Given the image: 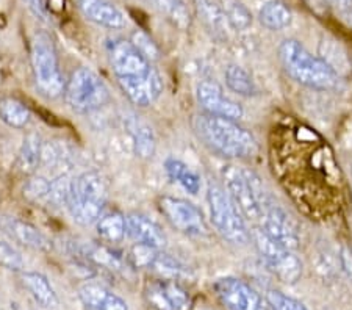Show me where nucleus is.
<instances>
[{
  "mask_svg": "<svg viewBox=\"0 0 352 310\" xmlns=\"http://www.w3.org/2000/svg\"><path fill=\"white\" fill-rule=\"evenodd\" d=\"M272 171L292 199L311 217H326L340 191V166L327 141L305 124L274 131Z\"/></svg>",
  "mask_w": 352,
  "mask_h": 310,
  "instance_id": "nucleus-1",
  "label": "nucleus"
},
{
  "mask_svg": "<svg viewBox=\"0 0 352 310\" xmlns=\"http://www.w3.org/2000/svg\"><path fill=\"white\" fill-rule=\"evenodd\" d=\"M192 126L207 148L227 159H248L257 152L252 135L235 121L201 115L195 118Z\"/></svg>",
  "mask_w": 352,
  "mask_h": 310,
  "instance_id": "nucleus-2",
  "label": "nucleus"
},
{
  "mask_svg": "<svg viewBox=\"0 0 352 310\" xmlns=\"http://www.w3.org/2000/svg\"><path fill=\"white\" fill-rule=\"evenodd\" d=\"M279 58L287 74L298 83L318 91L338 87V74L324 60L311 55L296 39H287L279 47Z\"/></svg>",
  "mask_w": 352,
  "mask_h": 310,
  "instance_id": "nucleus-3",
  "label": "nucleus"
},
{
  "mask_svg": "<svg viewBox=\"0 0 352 310\" xmlns=\"http://www.w3.org/2000/svg\"><path fill=\"white\" fill-rule=\"evenodd\" d=\"M109 199V185L98 171H87L72 180L66 207L78 224L98 223Z\"/></svg>",
  "mask_w": 352,
  "mask_h": 310,
  "instance_id": "nucleus-4",
  "label": "nucleus"
},
{
  "mask_svg": "<svg viewBox=\"0 0 352 310\" xmlns=\"http://www.w3.org/2000/svg\"><path fill=\"white\" fill-rule=\"evenodd\" d=\"M224 179L227 193L240 210L241 217L254 225H258L263 208L271 201V197L265 193L262 180L252 171L235 166L226 169Z\"/></svg>",
  "mask_w": 352,
  "mask_h": 310,
  "instance_id": "nucleus-5",
  "label": "nucleus"
},
{
  "mask_svg": "<svg viewBox=\"0 0 352 310\" xmlns=\"http://www.w3.org/2000/svg\"><path fill=\"white\" fill-rule=\"evenodd\" d=\"M207 199L210 217L217 232L232 245H246L251 235L248 232L246 221L230 199L227 190L217 182H210Z\"/></svg>",
  "mask_w": 352,
  "mask_h": 310,
  "instance_id": "nucleus-6",
  "label": "nucleus"
},
{
  "mask_svg": "<svg viewBox=\"0 0 352 310\" xmlns=\"http://www.w3.org/2000/svg\"><path fill=\"white\" fill-rule=\"evenodd\" d=\"M30 58L39 91L47 98H58L61 93H65L66 83L60 71L58 55L49 35L36 33L33 36Z\"/></svg>",
  "mask_w": 352,
  "mask_h": 310,
  "instance_id": "nucleus-7",
  "label": "nucleus"
},
{
  "mask_svg": "<svg viewBox=\"0 0 352 310\" xmlns=\"http://www.w3.org/2000/svg\"><path fill=\"white\" fill-rule=\"evenodd\" d=\"M65 98L74 111L91 113L109 102L110 91L94 71L89 67H78L66 83Z\"/></svg>",
  "mask_w": 352,
  "mask_h": 310,
  "instance_id": "nucleus-8",
  "label": "nucleus"
},
{
  "mask_svg": "<svg viewBox=\"0 0 352 310\" xmlns=\"http://www.w3.org/2000/svg\"><path fill=\"white\" fill-rule=\"evenodd\" d=\"M252 240L263 261L277 278L285 284H296L302 276V262L293 252V250L276 243L262 229L255 225L252 230Z\"/></svg>",
  "mask_w": 352,
  "mask_h": 310,
  "instance_id": "nucleus-9",
  "label": "nucleus"
},
{
  "mask_svg": "<svg viewBox=\"0 0 352 310\" xmlns=\"http://www.w3.org/2000/svg\"><path fill=\"white\" fill-rule=\"evenodd\" d=\"M158 208L166 221L179 232L191 236L207 234V224L202 212L191 202L180 197L163 196L158 199Z\"/></svg>",
  "mask_w": 352,
  "mask_h": 310,
  "instance_id": "nucleus-10",
  "label": "nucleus"
},
{
  "mask_svg": "<svg viewBox=\"0 0 352 310\" xmlns=\"http://www.w3.org/2000/svg\"><path fill=\"white\" fill-rule=\"evenodd\" d=\"M107 52L116 78L144 76L152 69L149 61L126 39H111L107 46Z\"/></svg>",
  "mask_w": 352,
  "mask_h": 310,
  "instance_id": "nucleus-11",
  "label": "nucleus"
},
{
  "mask_svg": "<svg viewBox=\"0 0 352 310\" xmlns=\"http://www.w3.org/2000/svg\"><path fill=\"white\" fill-rule=\"evenodd\" d=\"M257 228L262 229L276 243L285 246L288 250H296L299 245L296 224L282 207L276 206L272 201L265 206L262 219H260Z\"/></svg>",
  "mask_w": 352,
  "mask_h": 310,
  "instance_id": "nucleus-12",
  "label": "nucleus"
},
{
  "mask_svg": "<svg viewBox=\"0 0 352 310\" xmlns=\"http://www.w3.org/2000/svg\"><path fill=\"white\" fill-rule=\"evenodd\" d=\"M144 298L154 310H190L191 298L179 282L173 279L152 280L146 285Z\"/></svg>",
  "mask_w": 352,
  "mask_h": 310,
  "instance_id": "nucleus-13",
  "label": "nucleus"
},
{
  "mask_svg": "<svg viewBox=\"0 0 352 310\" xmlns=\"http://www.w3.org/2000/svg\"><path fill=\"white\" fill-rule=\"evenodd\" d=\"M214 291L229 310H263L262 298L257 295V291L236 278L217 280Z\"/></svg>",
  "mask_w": 352,
  "mask_h": 310,
  "instance_id": "nucleus-14",
  "label": "nucleus"
},
{
  "mask_svg": "<svg viewBox=\"0 0 352 310\" xmlns=\"http://www.w3.org/2000/svg\"><path fill=\"white\" fill-rule=\"evenodd\" d=\"M197 102L206 115L226 118V120L238 121L243 116L240 104L223 93V89L214 82H201L197 87Z\"/></svg>",
  "mask_w": 352,
  "mask_h": 310,
  "instance_id": "nucleus-15",
  "label": "nucleus"
},
{
  "mask_svg": "<svg viewBox=\"0 0 352 310\" xmlns=\"http://www.w3.org/2000/svg\"><path fill=\"white\" fill-rule=\"evenodd\" d=\"M116 80L130 102L138 107L152 105L163 93V80L155 69H151L144 76L124 77Z\"/></svg>",
  "mask_w": 352,
  "mask_h": 310,
  "instance_id": "nucleus-16",
  "label": "nucleus"
},
{
  "mask_svg": "<svg viewBox=\"0 0 352 310\" xmlns=\"http://www.w3.org/2000/svg\"><path fill=\"white\" fill-rule=\"evenodd\" d=\"M0 230L8 235L11 240L25 247L35 251H50L52 250V241L45 236L41 230L35 225L22 221L14 217H0Z\"/></svg>",
  "mask_w": 352,
  "mask_h": 310,
  "instance_id": "nucleus-17",
  "label": "nucleus"
},
{
  "mask_svg": "<svg viewBox=\"0 0 352 310\" xmlns=\"http://www.w3.org/2000/svg\"><path fill=\"white\" fill-rule=\"evenodd\" d=\"M78 8L85 18L105 28L126 25V16L110 0H78Z\"/></svg>",
  "mask_w": 352,
  "mask_h": 310,
  "instance_id": "nucleus-18",
  "label": "nucleus"
},
{
  "mask_svg": "<svg viewBox=\"0 0 352 310\" xmlns=\"http://www.w3.org/2000/svg\"><path fill=\"white\" fill-rule=\"evenodd\" d=\"M127 235L132 239L135 243L147 245L160 250L166 245V235L163 234L160 225L155 224L141 213H130L126 217Z\"/></svg>",
  "mask_w": 352,
  "mask_h": 310,
  "instance_id": "nucleus-19",
  "label": "nucleus"
},
{
  "mask_svg": "<svg viewBox=\"0 0 352 310\" xmlns=\"http://www.w3.org/2000/svg\"><path fill=\"white\" fill-rule=\"evenodd\" d=\"M78 298L88 310H127V304L122 298L99 284L82 285Z\"/></svg>",
  "mask_w": 352,
  "mask_h": 310,
  "instance_id": "nucleus-20",
  "label": "nucleus"
},
{
  "mask_svg": "<svg viewBox=\"0 0 352 310\" xmlns=\"http://www.w3.org/2000/svg\"><path fill=\"white\" fill-rule=\"evenodd\" d=\"M22 284H24L28 293L33 296L39 306L45 309H56L58 307V296L54 290V287L50 285L47 278H44L39 273H22Z\"/></svg>",
  "mask_w": 352,
  "mask_h": 310,
  "instance_id": "nucleus-21",
  "label": "nucleus"
},
{
  "mask_svg": "<svg viewBox=\"0 0 352 310\" xmlns=\"http://www.w3.org/2000/svg\"><path fill=\"white\" fill-rule=\"evenodd\" d=\"M195 2L196 13L201 21L206 24L210 32L219 38H227L230 32L229 22L226 21L219 5L213 3L212 0H192Z\"/></svg>",
  "mask_w": 352,
  "mask_h": 310,
  "instance_id": "nucleus-22",
  "label": "nucleus"
},
{
  "mask_svg": "<svg viewBox=\"0 0 352 310\" xmlns=\"http://www.w3.org/2000/svg\"><path fill=\"white\" fill-rule=\"evenodd\" d=\"M43 141L38 133H28L24 138V143L21 146V151L18 154V165L19 171L24 174L35 173L39 163L43 160Z\"/></svg>",
  "mask_w": 352,
  "mask_h": 310,
  "instance_id": "nucleus-23",
  "label": "nucleus"
},
{
  "mask_svg": "<svg viewBox=\"0 0 352 310\" xmlns=\"http://www.w3.org/2000/svg\"><path fill=\"white\" fill-rule=\"evenodd\" d=\"M164 171H166L168 177L173 182L179 184L190 195H197L199 190H201V177H199V174L192 171L184 162L177 159H168L164 162Z\"/></svg>",
  "mask_w": 352,
  "mask_h": 310,
  "instance_id": "nucleus-24",
  "label": "nucleus"
},
{
  "mask_svg": "<svg viewBox=\"0 0 352 310\" xmlns=\"http://www.w3.org/2000/svg\"><path fill=\"white\" fill-rule=\"evenodd\" d=\"M258 19L270 30H283L293 21V13L280 0H270L258 13Z\"/></svg>",
  "mask_w": 352,
  "mask_h": 310,
  "instance_id": "nucleus-25",
  "label": "nucleus"
},
{
  "mask_svg": "<svg viewBox=\"0 0 352 310\" xmlns=\"http://www.w3.org/2000/svg\"><path fill=\"white\" fill-rule=\"evenodd\" d=\"M0 120L10 127L24 129L28 126L32 120V113L25 104H22L19 99L2 96L0 98Z\"/></svg>",
  "mask_w": 352,
  "mask_h": 310,
  "instance_id": "nucleus-26",
  "label": "nucleus"
},
{
  "mask_svg": "<svg viewBox=\"0 0 352 310\" xmlns=\"http://www.w3.org/2000/svg\"><path fill=\"white\" fill-rule=\"evenodd\" d=\"M98 234L107 243H121L127 235L126 217L119 212H110L98 219Z\"/></svg>",
  "mask_w": 352,
  "mask_h": 310,
  "instance_id": "nucleus-27",
  "label": "nucleus"
},
{
  "mask_svg": "<svg viewBox=\"0 0 352 310\" xmlns=\"http://www.w3.org/2000/svg\"><path fill=\"white\" fill-rule=\"evenodd\" d=\"M127 126L130 133H132L136 154H138L141 159H151V157H154L157 146L154 131H152L146 122L136 120V118H132Z\"/></svg>",
  "mask_w": 352,
  "mask_h": 310,
  "instance_id": "nucleus-28",
  "label": "nucleus"
},
{
  "mask_svg": "<svg viewBox=\"0 0 352 310\" xmlns=\"http://www.w3.org/2000/svg\"><path fill=\"white\" fill-rule=\"evenodd\" d=\"M219 8L232 30L244 32L252 24L251 11L240 0H219Z\"/></svg>",
  "mask_w": 352,
  "mask_h": 310,
  "instance_id": "nucleus-29",
  "label": "nucleus"
},
{
  "mask_svg": "<svg viewBox=\"0 0 352 310\" xmlns=\"http://www.w3.org/2000/svg\"><path fill=\"white\" fill-rule=\"evenodd\" d=\"M226 83L232 91L240 96H254L257 93V87H255V82L251 74L238 65L227 66Z\"/></svg>",
  "mask_w": 352,
  "mask_h": 310,
  "instance_id": "nucleus-30",
  "label": "nucleus"
},
{
  "mask_svg": "<svg viewBox=\"0 0 352 310\" xmlns=\"http://www.w3.org/2000/svg\"><path fill=\"white\" fill-rule=\"evenodd\" d=\"M130 43L138 49V52L143 55L149 63L151 61H155L160 58V49H158V46L154 43V39L147 35V33L141 30L133 32L132 38H130Z\"/></svg>",
  "mask_w": 352,
  "mask_h": 310,
  "instance_id": "nucleus-31",
  "label": "nucleus"
},
{
  "mask_svg": "<svg viewBox=\"0 0 352 310\" xmlns=\"http://www.w3.org/2000/svg\"><path fill=\"white\" fill-rule=\"evenodd\" d=\"M158 250L147 245L136 243L129 252V261L132 262L133 267L136 268H151L154 263Z\"/></svg>",
  "mask_w": 352,
  "mask_h": 310,
  "instance_id": "nucleus-32",
  "label": "nucleus"
},
{
  "mask_svg": "<svg viewBox=\"0 0 352 310\" xmlns=\"http://www.w3.org/2000/svg\"><path fill=\"white\" fill-rule=\"evenodd\" d=\"M71 184L72 180H69L65 176H61L58 179H55L54 182H50L47 201L52 202V204L56 207L66 206L67 197H69V191H71Z\"/></svg>",
  "mask_w": 352,
  "mask_h": 310,
  "instance_id": "nucleus-33",
  "label": "nucleus"
},
{
  "mask_svg": "<svg viewBox=\"0 0 352 310\" xmlns=\"http://www.w3.org/2000/svg\"><path fill=\"white\" fill-rule=\"evenodd\" d=\"M266 300H268L272 310H309L304 304H300L299 301L293 300V298L287 296L285 293L277 290H270L268 295H266Z\"/></svg>",
  "mask_w": 352,
  "mask_h": 310,
  "instance_id": "nucleus-34",
  "label": "nucleus"
},
{
  "mask_svg": "<svg viewBox=\"0 0 352 310\" xmlns=\"http://www.w3.org/2000/svg\"><path fill=\"white\" fill-rule=\"evenodd\" d=\"M0 265L13 272H21L24 268V258L10 243L0 241Z\"/></svg>",
  "mask_w": 352,
  "mask_h": 310,
  "instance_id": "nucleus-35",
  "label": "nucleus"
},
{
  "mask_svg": "<svg viewBox=\"0 0 352 310\" xmlns=\"http://www.w3.org/2000/svg\"><path fill=\"white\" fill-rule=\"evenodd\" d=\"M49 190H50V182L44 177H33L28 180L25 184L24 188V195L28 197L30 201H47L49 196Z\"/></svg>",
  "mask_w": 352,
  "mask_h": 310,
  "instance_id": "nucleus-36",
  "label": "nucleus"
},
{
  "mask_svg": "<svg viewBox=\"0 0 352 310\" xmlns=\"http://www.w3.org/2000/svg\"><path fill=\"white\" fill-rule=\"evenodd\" d=\"M24 2L28 7V10H30L36 18H39L41 21L47 19L49 10H47V5H45V0H24Z\"/></svg>",
  "mask_w": 352,
  "mask_h": 310,
  "instance_id": "nucleus-37",
  "label": "nucleus"
},
{
  "mask_svg": "<svg viewBox=\"0 0 352 310\" xmlns=\"http://www.w3.org/2000/svg\"><path fill=\"white\" fill-rule=\"evenodd\" d=\"M329 2L333 3L335 7L342 11H349L352 10V0H329Z\"/></svg>",
  "mask_w": 352,
  "mask_h": 310,
  "instance_id": "nucleus-38",
  "label": "nucleus"
},
{
  "mask_svg": "<svg viewBox=\"0 0 352 310\" xmlns=\"http://www.w3.org/2000/svg\"><path fill=\"white\" fill-rule=\"evenodd\" d=\"M346 13H348V18H349V22H351V25H352V10H349V11H346Z\"/></svg>",
  "mask_w": 352,
  "mask_h": 310,
  "instance_id": "nucleus-39",
  "label": "nucleus"
}]
</instances>
